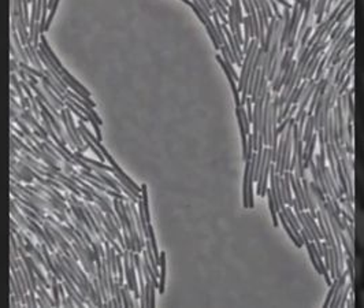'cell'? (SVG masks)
Here are the masks:
<instances>
[{
  "instance_id": "obj_1",
  "label": "cell",
  "mask_w": 364,
  "mask_h": 308,
  "mask_svg": "<svg viewBox=\"0 0 364 308\" xmlns=\"http://www.w3.org/2000/svg\"><path fill=\"white\" fill-rule=\"evenodd\" d=\"M353 40L356 69L364 73V0H353Z\"/></svg>"
},
{
  "instance_id": "obj_14",
  "label": "cell",
  "mask_w": 364,
  "mask_h": 308,
  "mask_svg": "<svg viewBox=\"0 0 364 308\" xmlns=\"http://www.w3.org/2000/svg\"><path fill=\"white\" fill-rule=\"evenodd\" d=\"M10 80H11V84L14 85V90H16V92L18 93L19 99L22 100L25 96H23V91H22V88H21V83L18 81L17 74H16V73H11V74H10Z\"/></svg>"
},
{
  "instance_id": "obj_20",
  "label": "cell",
  "mask_w": 364,
  "mask_h": 308,
  "mask_svg": "<svg viewBox=\"0 0 364 308\" xmlns=\"http://www.w3.org/2000/svg\"><path fill=\"white\" fill-rule=\"evenodd\" d=\"M65 171H66V173H69V174H72V173H75V170H74L72 164H66V162H65Z\"/></svg>"
},
{
  "instance_id": "obj_12",
  "label": "cell",
  "mask_w": 364,
  "mask_h": 308,
  "mask_svg": "<svg viewBox=\"0 0 364 308\" xmlns=\"http://www.w3.org/2000/svg\"><path fill=\"white\" fill-rule=\"evenodd\" d=\"M141 200H143V207H144V214L148 223H151V214H149V206H148V186L146 184L141 186Z\"/></svg>"
},
{
  "instance_id": "obj_6",
  "label": "cell",
  "mask_w": 364,
  "mask_h": 308,
  "mask_svg": "<svg viewBox=\"0 0 364 308\" xmlns=\"http://www.w3.org/2000/svg\"><path fill=\"white\" fill-rule=\"evenodd\" d=\"M346 278H348V272H343L340 277H337V285H336V290L333 293L328 307H340V303L343 299V292L346 285Z\"/></svg>"
},
{
  "instance_id": "obj_3",
  "label": "cell",
  "mask_w": 364,
  "mask_h": 308,
  "mask_svg": "<svg viewBox=\"0 0 364 308\" xmlns=\"http://www.w3.org/2000/svg\"><path fill=\"white\" fill-rule=\"evenodd\" d=\"M353 155H355V164L359 169L362 177L364 179V136L359 127L353 121Z\"/></svg>"
},
{
  "instance_id": "obj_13",
  "label": "cell",
  "mask_w": 364,
  "mask_h": 308,
  "mask_svg": "<svg viewBox=\"0 0 364 308\" xmlns=\"http://www.w3.org/2000/svg\"><path fill=\"white\" fill-rule=\"evenodd\" d=\"M267 198H269V208H270V213H272V218H273L274 228L278 226V219H277V208H275V204H274L273 195L270 192V188L267 189Z\"/></svg>"
},
{
  "instance_id": "obj_10",
  "label": "cell",
  "mask_w": 364,
  "mask_h": 308,
  "mask_svg": "<svg viewBox=\"0 0 364 308\" xmlns=\"http://www.w3.org/2000/svg\"><path fill=\"white\" fill-rule=\"evenodd\" d=\"M41 83H43V91L46 92V95L50 97V100L54 103L58 109H63V107H65V102L60 100V99L55 95L54 91H53L44 81H41Z\"/></svg>"
},
{
  "instance_id": "obj_9",
  "label": "cell",
  "mask_w": 364,
  "mask_h": 308,
  "mask_svg": "<svg viewBox=\"0 0 364 308\" xmlns=\"http://www.w3.org/2000/svg\"><path fill=\"white\" fill-rule=\"evenodd\" d=\"M279 219H281V223H282V226H284V230L287 232V235H288V236L291 237V241H293V243H294V245H296V247H301V245H303L304 243H301V241H300V240H299V238L296 237V235H294V232L291 230V226L288 225L287 219H285V217H284V214H282L281 211H279Z\"/></svg>"
},
{
  "instance_id": "obj_19",
  "label": "cell",
  "mask_w": 364,
  "mask_h": 308,
  "mask_svg": "<svg viewBox=\"0 0 364 308\" xmlns=\"http://www.w3.org/2000/svg\"><path fill=\"white\" fill-rule=\"evenodd\" d=\"M10 51H11V55H13L11 58H13V59H16V60H18V55H17V50H16L14 44H11V46H10Z\"/></svg>"
},
{
  "instance_id": "obj_16",
  "label": "cell",
  "mask_w": 364,
  "mask_h": 308,
  "mask_svg": "<svg viewBox=\"0 0 364 308\" xmlns=\"http://www.w3.org/2000/svg\"><path fill=\"white\" fill-rule=\"evenodd\" d=\"M36 302L37 306L38 307H50V304H48V302L46 300V297H44V294H43V292L38 290V287H37L36 290Z\"/></svg>"
},
{
  "instance_id": "obj_7",
  "label": "cell",
  "mask_w": 364,
  "mask_h": 308,
  "mask_svg": "<svg viewBox=\"0 0 364 308\" xmlns=\"http://www.w3.org/2000/svg\"><path fill=\"white\" fill-rule=\"evenodd\" d=\"M250 169H251V161H245V170H244V182H242V203H244V208H250V200H248Z\"/></svg>"
},
{
  "instance_id": "obj_18",
  "label": "cell",
  "mask_w": 364,
  "mask_h": 308,
  "mask_svg": "<svg viewBox=\"0 0 364 308\" xmlns=\"http://www.w3.org/2000/svg\"><path fill=\"white\" fill-rule=\"evenodd\" d=\"M359 290H363L364 292V259L363 265H362V277H360V284H359Z\"/></svg>"
},
{
  "instance_id": "obj_17",
  "label": "cell",
  "mask_w": 364,
  "mask_h": 308,
  "mask_svg": "<svg viewBox=\"0 0 364 308\" xmlns=\"http://www.w3.org/2000/svg\"><path fill=\"white\" fill-rule=\"evenodd\" d=\"M18 69L19 68L17 66V60L11 58V60H10V70H11V73H16Z\"/></svg>"
},
{
  "instance_id": "obj_4",
  "label": "cell",
  "mask_w": 364,
  "mask_h": 308,
  "mask_svg": "<svg viewBox=\"0 0 364 308\" xmlns=\"http://www.w3.org/2000/svg\"><path fill=\"white\" fill-rule=\"evenodd\" d=\"M353 173H355V186H353V201L356 203L358 211L360 214H364V179L359 171V169L356 167V164H353Z\"/></svg>"
},
{
  "instance_id": "obj_2",
  "label": "cell",
  "mask_w": 364,
  "mask_h": 308,
  "mask_svg": "<svg viewBox=\"0 0 364 308\" xmlns=\"http://www.w3.org/2000/svg\"><path fill=\"white\" fill-rule=\"evenodd\" d=\"M353 96H355V124L364 136V73L355 68L353 73Z\"/></svg>"
},
{
  "instance_id": "obj_15",
  "label": "cell",
  "mask_w": 364,
  "mask_h": 308,
  "mask_svg": "<svg viewBox=\"0 0 364 308\" xmlns=\"http://www.w3.org/2000/svg\"><path fill=\"white\" fill-rule=\"evenodd\" d=\"M19 66H21V69H23L25 72L31 73V74L36 75V77H38L40 80H43V78H44V73L40 72V70H36V69H33V68H31L28 63L22 62V60H19Z\"/></svg>"
},
{
  "instance_id": "obj_5",
  "label": "cell",
  "mask_w": 364,
  "mask_h": 308,
  "mask_svg": "<svg viewBox=\"0 0 364 308\" xmlns=\"http://www.w3.org/2000/svg\"><path fill=\"white\" fill-rule=\"evenodd\" d=\"M217 60H218L219 65L222 66L223 72H225L226 77H228V80H229V84H230V87H232V91H233V97H235V102H236V107H240V106H241V93H240V91H238V85H237V81L235 80L233 74L230 73L229 68H228V65L225 63V60L222 59V56H220V55H217Z\"/></svg>"
},
{
  "instance_id": "obj_11",
  "label": "cell",
  "mask_w": 364,
  "mask_h": 308,
  "mask_svg": "<svg viewBox=\"0 0 364 308\" xmlns=\"http://www.w3.org/2000/svg\"><path fill=\"white\" fill-rule=\"evenodd\" d=\"M51 281V290H53V297L55 300V307H60L62 306V302H60V296H59V288H58V280L55 275H51L48 278Z\"/></svg>"
},
{
  "instance_id": "obj_8",
  "label": "cell",
  "mask_w": 364,
  "mask_h": 308,
  "mask_svg": "<svg viewBox=\"0 0 364 308\" xmlns=\"http://www.w3.org/2000/svg\"><path fill=\"white\" fill-rule=\"evenodd\" d=\"M164 284H166V253H161L159 259V285L158 290L161 294H164Z\"/></svg>"
}]
</instances>
